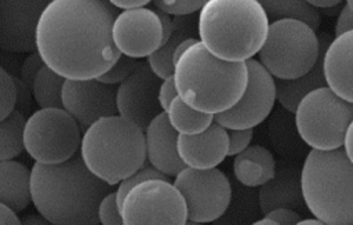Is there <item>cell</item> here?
I'll use <instances>...</instances> for the list:
<instances>
[{"label":"cell","mask_w":353,"mask_h":225,"mask_svg":"<svg viewBox=\"0 0 353 225\" xmlns=\"http://www.w3.org/2000/svg\"><path fill=\"white\" fill-rule=\"evenodd\" d=\"M114 18L108 0H51L36 26V51L65 79H97L120 57Z\"/></svg>","instance_id":"obj_1"},{"label":"cell","mask_w":353,"mask_h":225,"mask_svg":"<svg viewBox=\"0 0 353 225\" xmlns=\"http://www.w3.org/2000/svg\"><path fill=\"white\" fill-rule=\"evenodd\" d=\"M109 186L87 167L81 155L55 164L36 162L30 170L32 203L55 225L98 224V204Z\"/></svg>","instance_id":"obj_2"},{"label":"cell","mask_w":353,"mask_h":225,"mask_svg":"<svg viewBox=\"0 0 353 225\" xmlns=\"http://www.w3.org/2000/svg\"><path fill=\"white\" fill-rule=\"evenodd\" d=\"M178 95L192 108L216 115L243 95L248 69L245 61H226L197 40L174 63Z\"/></svg>","instance_id":"obj_3"},{"label":"cell","mask_w":353,"mask_h":225,"mask_svg":"<svg viewBox=\"0 0 353 225\" xmlns=\"http://www.w3.org/2000/svg\"><path fill=\"white\" fill-rule=\"evenodd\" d=\"M269 17L256 0H207L199 10V40L226 61L254 58L265 43Z\"/></svg>","instance_id":"obj_4"},{"label":"cell","mask_w":353,"mask_h":225,"mask_svg":"<svg viewBox=\"0 0 353 225\" xmlns=\"http://www.w3.org/2000/svg\"><path fill=\"white\" fill-rule=\"evenodd\" d=\"M299 177L303 202L314 217L327 225H353V163L343 146L312 149Z\"/></svg>","instance_id":"obj_5"},{"label":"cell","mask_w":353,"mask_h":225,"mask_svg":"<svg viewBox=\"0 0 353 225\" xmlns=\"http://www.w3.org/2000/svg\"><path fill=\"white\" fill-rule=\"evenodd\" d=\"M80 155L97 177L116 185L145 166V130L119 113L101 117L84 130Z\"/></svg>","instance_id":"obj_6"},{"label":"cell","mask_w":353,"mask_h":225,"mask_svg":"<svg viewBox=\"0 0 353 225\" xmlns=\"http://www.w3.org/2000/svg\"><path fill=\"white\" fill-rule=\"evenodd\" d=\"M330 40L319 39L316 29L298 18H280L269 23L259 62L276 79H295L307 73L324 54Z\"/></svg>","instance_id":"obj_7"},{"label":"cell","mask_w":353,"mask_h":225,"mask_svg":"<svg viewBox=\"0 0 353 225\" xmlns=\"http://www.w3.org/2000/svg\"><path fill=\"white\" fill-rule=\"evenodd\" d=\"M294 115L305 144L312 149L330 150L343 145L346 128L353 120V104L323 86L306 94Z\"/></svg>","instance_id":"obj_8"},{"label":"cell","mask_w":353,"mask_h":225,"mask_svg":"<svg viewBox=\"0 0 353 225\" xmlns=\"http://www.w3.org/2000/svg\"><path fill=\"white\" fill-rule=\"evenodd\" d=\"M81 137V127L63 108H40L25 121L23 146L34 162L55 164L76 155Z\"/></svg>","instance_id":"obj_9"},{"label":"cell","mask_w":353,"mask_h":225,"mask_svg":"<svg viewBox=\"0 0 353 225\" xmlns=\"http://www.w3.org/2000/svg\"><path fill=\"white\" fill-rule=\"evenodd\" d=\"M124 225H183L186 203L170 179L149 178L137 184L121 202Z\"/></svg>","instance_id":"obj_10"},{"label":"cell","mask_w":353,"mask_h":225,"mask_svg":"<svg viewBox=\"0 0 353 225\" xmlns=\"http://www.w3.org/2000/svg\"><path fill=\"white\" fill-rule=\"evenodd\" d=\"M174 185L182 193L188 222L204 224L222 217L232 199V188L228 177L216 167H185L174 179Z\"/></svg>","instance_id":"obj_11"},{"label":"cell","mask_w":353,"mask_h":225,"mask_svg":"<svg viewBox=\"0 0 353 225\" xmlns=\"http://www.w3.org/2000/svg\"><path fill=\"white\" fill-rule=\"evenodd\" d=\"M245 63L248 80L243 95L232 108L214 116L225 128H254L269 116L277 99L274 77L259 59L250 58Z\"/></svg>","instance_id":"obj_12"},{"label":"cell","mask_w":353,"mask_h":225,"mask_svg":"<svg viewBox=\"0 0 353 225\" xmlns=\"http://www.w3.org/2000/svg\"><path fill=\"white\" fill-rule=\"evenodd\" d=\"M112 37L120 54L132 58H148L161 46L163 28L156 10L137 7L116 15Z\"/></svg>","instance_id":"obj_13"},{"label":"cell","mask_w":353,"mask_h":225,"mask_svg":"<svg viewBox=\"0 0 353 225\" xmlns=\"http://www.w3.org/2000/svg\"><path fill=\"white\" fill-rule=\"evenodd\" d=\"M160 84L161 79L152 70L149 63L139 62L135 70L117 87V113L145 130L163 112L159 101Z\"/></svg>","instance_id":"obj_14"},{"label":"cell","mask_w":353,"mask_h":225,"mask_svg":"<svg viewBox=\"0 0 353 225\" xmlns=\"http://www.w3.org/2000/svg\"><path fill=\"white\" fill-rule=\"evenodd\" d=\"M116 92L113 84L98 79H65L62 108L85 130L98 119L117 113Z\"/></svg>","instance_id":"obj_15"},{"label":"cell","mask_w":353,"mask_h":225,"mask_svg":"<svg viewBox=\"0 0 353 225\" xmlns=\"http://www.w3.org/2000/svg\"><path fill=\"white\" fill-rule=\"evenodd\" d=\"M51 0H0V48L32 51L39 18Z\"/></svg>","instance_id":"obj_16"},{"label":"cell","mask_w":353,"mask_h":225,"mask_svg":"<svg viewBox=\"0 0 353 225\" xmlns=\"http://www.w3.org/2000/svg\"><path fill=\"white\" fill-rule=\"evenodd\" d=\"M228 128L215 120L201 133L178 135V153L186 167H216L228 156Z\"/></svg>","instance_id":"obj_17"},{"label":"cell","mask_w":353,"mask_h":225,"mask_svg":"<svg viewBox=\"0 0 353 225\" xmlns=\"http://www.w3.org/2000/svg\"><path fill=\"white\" fill-rule=\"evenodd\" d=\"M179 133L171 126L165 110L159 113L145 128L146 160L168 177H175L186 166L178 153Z\"/></svg>","instance_id":"obj_18"},{"label":"cell","mask_w":353,"mask_h":225,"mask_svg":"<svg viewBox=\"0 0 353 225\" xmlns=\"http://www.w3.org/2000/svg\"><path fill=\"white\" fill-rule=\"evenodd\" d=\"M327 86L353 104V30L335 36L323 55Z\"/></svg>","instance_id":"obj_19"},{"label":"cell","mask_w":353,"mask_h":225,"mask_svg":"<svg viewBox=\"0 0 353 225\" xmlns=\"http://www.w3.org/2000/svg\"><path fill=\"white\" fill-rule=\"evenodd\" d=\"M233 173L245 186H261L276 175V160L269 149L262 145H248L234 155Z\"/></svg>","instance_id":"obj_20"},{"label":"cell","mask_w":353,"mask_h":225,"mask_svg":"<svg viewBox=\"0 0 353 225\" xmlns=\"http://www.w3.org/2000/svg\"><path fill=\"white\" fill-rule=\"evenodd\" d=\"M0 203L15 213L32 203L30 170L17 160H0Z\"/></svg>","instance_id":"obj_21"},{"label":"cell","mask_w":353,"mask_h":225,"mask_svg":"<svg viewBox=\"0 0 353 225\" xmlns=\"http://www.w3.org/2000/svg\"><path fill=\"white\" fill-rule=\"evenodd\" d=\"M174 18V29L171 36L163 43L154 52H152L146 62L152 68V70L160 77L165 79L174 73V51L181 41L189 37H194L197 30V25H194V19L192 14L189 15H172Z\"/></svg>","instance_id":"obj_22"},{"label":"cell","mask_w":353,"mask_h":225,"mask_svg":"<svg viewBox=\"0 0 353 225\" xmlns=\"http://www.w3.org/2000/svg\"><path fill=\"white\" fill-rule=\"evenodd\" d=\"M324 55V54H323ZM323 55L319 58L316 65L305 75L295 79H276V94L277 101L288 112H295L301 99L310 91L327 86L324 69H323Z\"/></svg>","instance_id":"obj_23"},{"label":"cell","mask_w":353,"mask_h":225,"mask_svg":"<svg viewBox=\"0 0 353 225\" xmlns=\"http://www.w3.org/2000/svg\"><path fill=\"white\" fill-rule=\"evenodd\" d=\"M303 200L301 192V177H273L266 184L261 185L259 206L263 213L277 207H290L299 204Z\"/></svg>","instance_id":"obj_24"},{"label":"cell","mask_w":353,"mask_h":225,"mask_svg":"<svg viewBox=\"0 0 353 225\" xmlns=\"http://www.w3.org/2000/svg\"><path fill=\"white\" fill-rule=\"evenodd\" d=\"M171 126L179 134H197L204 131L212 121V113L201 112L188 105L179 95L170 104L165 110Z\"/></svg>","instance_id":"obj_25"},{"label":"cell","mask_w":353,"mask_h":225,"mask_svg":"<svg viewBox=\"0 0 353 225\" xmlns=\"http://www.w3.org/2000/svg\"><path fill=\"white\" fill-rule=\"evenodd\" d=\"M63 81L65 77L47 65H41L32 86V94L39 108H62Z\"/></svg>","instance_id":"obj_26"},{"label":"cell","mask_w":353,"mask_h":225,"mask_svg":"<svg viewBox=\"0 0 353 225\" xmlns=\"http://www.w3.org/2000/svg\"><path fill=\"white\" fill-rule=\"evenodd\" d=\"M266 11L269 21L280 18H298L307 22L313 29L320 25L319 11L306 3V0H256Z\"/></svg>","instance_id":"obj_27"},{"label":"cell","mask_w":353,"mask_h":225,"mask_svg":"<svg viewBox=\"0 0 353 225\" xmlns=\"http://www.w3.org/2000/svg\"><path fill=\"white\" fill-rule=\"evenodd\" d=\"M25 116L14 109L8 116L0 120V160H10L22 153Z\"/></svg>","instance_id":"obj_28"},{"label":"cell","mask_w":353,"mask_h":225,"mask_svg":"<svg viewBox=\"0 0 353 225\" xmlns=\"http://www.w3.org/2000/svg\"><path fill=\"white\" fill-rule=\"evenodd\" d=\"M18 102V87L12 76L0 65V120L8 116Z\"/></svg>","instance_id":"obj_29"},{"label":"cell","mask_w":353,"mask_h":225,"mask_svg":"<svg viewBox=\"0 0 353 225\" xmlns=\"http://www.w3.org/2000/svg\"><path fill=\"white\" fill-rule=\"evenodd\" d=\"M138 65H139V62L137 58L120 54V57L116 59V62L97 79L106 84L116 86V84H120L121 81H124L135 70V68Z\"/></svg>","instance_id":"obj_30"},{"label":"cell","mask_w":353,"mask_h":225,"mask_svg":"<svg viewBox=\"0 0 353 225\" xmlns=\"http://www.w3.org/2000/svg\"><path fill=\"white\" fill-rule=\"evenodd\" d=\"M149 178H163V179H168V175L159 171L157 168H154L153 166H143L141 167L139 170L134 171L132 174H130L128 177L123 178L120 182H119V186L116 189V196H117V202L121 206V202L123 199L125 197V195L137 185L139 184L141 181H145V179H149Z\"/></svg>","instance_id":"obj_31"},{"label":"cell","mask_w":353,"mask_h":225,"mask_svg":"<svg viewBox=\"0 0 353 225\" xmlns=\"http://www.w3.org/2000/svg\"><path fill=\"white\" fill-rule=\"evenodd\" d=\"M98 221L102 225H121L123 215L116 192H108L98 204Z\"/></svg>","instance_id":"obj_32"},{"label":"cell","mask_w":353,"mask_h":225,"mask_svg":"<svg viewBox=\"0 0 353 225\" xmlns=\"http://www.w3.org/2000/svg\"><path fill=\"white\" fill-rule=\"evenodd\" d=\"M207 0H153L156 8L171 15H189L199 11Z\"/></svg>","instance_id":"obj_33"},{"label":"cell","mask_w":353,"mask_h":225,"mask_svg":"<svg viewBox=\"0 0 353 225\" xmlns=\"http://www.w3.org/2000/svg\"><path fill=\"white\" fill-rule=\"evenodd\" d=\"M302 218L290 207H277L265 214L263 218L255 221V225H294Z\"/></svg>","instance_id":"obj_34"},{"label":"cell","mask_w":353,"mask_h":225,"mask_svg":"<svg viewBox=\"0 0 353 225\" xmlns=\"http://www.w3.org/2000/svg\"><path fill=\"white\" fill-rule=\"evenodd\" d=\"M254 131L252 128H228L229 138V149L228 156H234L244 150L252 139Z\"/></svg>","instance_id":"obj_35"},{"label":"cell","mask_w":353,"mask_h":225,"mask_svg":"<svg viewBox=\"0 0 353 225\" xmlns=\"http://www.w3.org/2000/svg\"><path fill=\"white\" fill-rule=\"evenodd\" d=\"M43 59L39 55V52H32L30 55H28L23 61L22 69H21V81H22V87L28 91H32V86H33V80L36 73L39 72V69L43 65Z\"/></svg>","instance_id":"obj_36"},{"label":"cell","mask_w":353,"mask_h":225,"mask_svg":"<svg viewBox=\"0 0 353 225\" xmlns=\"http://www.w3.org/2000/svg\"><path fill=\"white\" fill-rule=\"evenodd\" d=\"M178 97V90L174 79V73L165 79H161V84L159 88V101L163 110H167L170 104Z\"/></svg>","instance_id":"obj_37"},{"label":"cell","mask_w":353,"mask_h":225,"mask_svg":"<svg viewBox=\"0 0 353 225\" xmlns=\"http://www.w3.org/2000/svg\"><path fill=\"white\" fill-rule=\"evenodd\" d=\"M347 30H353V11L345 4L338 14L335 22V36L342 35Z\"/></svg>","instance_id":"obj_38"},{"label":"cell","mask_w":353,"mask_h":225,"mask_svg":"<svg viewBox=\"0 0 353 225\" xmlns=\"http://www.w3.org/2000/svg\"><path fill=\"white\" fill-rule=\"evenodd\" d=\"M21 219L18 218L17 213L11 210L8 206L0 203V225H18Z\"/></svg>","instance_id":"obj_39"},{"label":"cell","mask_w":353,"mask_h":225,"mask_svg":"<svg viewBox=\"0 0 353 225\" xmlns=\"http://www.w3.org/2000/svg\"><path fill=\"white\" fill-rule=\"evenodd\" d=\"M113 7L127 10V8H137V7H145L153 0H108Z\"/></svg>","instance_id":"obj_40"},{"label":"cell","mask_w":353,"mask_h":225,"mask_svg":"<svg viewBox=\"0 0 353 225\" xmlns=\"http://www.w3.org/2000/svg\"><path fill=\"white\" fill-rule=\"evenodd\" d=\"M343 149L347 155V157L350 159V162L353 163V120L349 123L346 133H345V138H343Z\"/></svg>","instance_id":"obj_41"},{"label":"cell","mask_w":353,"mask_h":225,"mask_svg":"<svg viewBox=\"0 0 353 225\" xmlns=\"http://www.w3.org/2000/svg\"><path fill=\"white\" fill-rule=\"evenodd\" d=\"M314 8H334L342 3V0H306Z\"/></svg>","instance_id":"obj_42"},{"label":"cell","mask_w":353,"mask_h":225,"mask_svg":"<svg viewBox=\"0 0 353 225\" xmlns=\"http://www.w3.org/2000/svg\"><path fill=\"white\" fill-rule=\"evenodd\" d=\"M299 225H324V222H323L320 218L314 217V218L301 219V221H299Z\"/></svg>","instance_id":"obj_43"},{"label":"cell","mask_w":353,"mask_h":225,"mask_svg":"<svg viewBox=\"0 0 353 225\" xmlns=\"http://www.w3.org/2000/svg\"><path fill=\"white\" fill-rule=\"evenodd\" d=\"M346 6L353 11V0H346Z\"/></svg>","instance_id":"obj_44"}]
</instances>
